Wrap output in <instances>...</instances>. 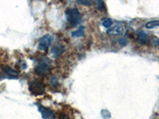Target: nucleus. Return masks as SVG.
Segmentation results:
<instances>
[{
	"label": "nucleus",
	"mask_w": 159,
	"mask_h": 119,
	"mask_svg": "<svg viewBox=\"0 0 159 119\" xmlns=\"http://www.w3.org/2000/svg\"><path fill=\"white\" fill-rule=\"evenodd\" d=\"M2 70H3V72H5L6 74H7L8 76H11V77H18V72H17L16 71L13 70L12 68H11L8 67V66H5V67L2 68Z\"/></svg>",
	"instance_id": "6e6552de"
},
{
	"label": "nucleus",
	"mask_w": 159,
	"mask_h": 119,
	"mask_svg": "<svg viewBox=\"0 0 159 119\" xmlns=\"http://www.w3.org/2000/svg\"><path fill=\"white\" fill-rule=\"evenodd\" d=\"M66 18L71 26H76L80 22L81 15L76 8H69L66 11Z\"/></svg>",
	"instance_id": "f257e3e1"
},
{
	"label": "nucleus",
	"mask_w": 159,
	"mask_h": 119,
	"mask_svg": "<svg viewBox=\"0 0 159 119\" xmlns=\"http://www.w3.org/2000/svg\"><path fill=\"white\" fill-rule=\"evenodd\" d=\"M59 119H69V117L66 114H64V113H61V114H59Z\"/></svg>",
	"instance_id": "2eb2a0df"
},
{
	"label": "nucleus",
	"mask_w": 159,
	"mask_h": 119,
	"mask_svg": "<svg viewBox=\"0 0 159 119\" xmlns=\"http://www.w3.org/2000/svg\"><path fill=\"white\" fill-rule=\"evenodd\" d=\"M49 65L45 62H42L38 65L35 68V72L40 76H45L49 72Z\"/></svg>",
	"instance_id": "20e7f679"
},
{
	"label": "nucleus",
	"mask_w": 159,
	"mask_h": 119,
	"mask_svg": "<svg viewBox=\"0 0 159 119\" xmlns=\"http://www.w3.org/2000/svg\"><path fill=\"white\" fill-rule=\"evenodd\" d=\"M112 24H113V21L111 18H105L103 20V25L105 28L111 27Z\"/></svg>",
	"instance_id": "f8f14e48"
},
{
	"label": "nucleus",
	"mask_w": 159,
	"mask_h": 119,
	"mask_svg": "<svg viewBox=\"0 0 159 119\" xmlns=\"http://www.w3.org/2000/svg\"><path fill=\"white\" fill-rule=\"evenodd\" d=\"M45 85L40 80H34L29 85V90L34 95H41L45 93Z\"/></svg>",
	"instance_id": "f03ea898"
},
{
	"label": "nucleus",
	"mask_w": 159,
	"mask_h": 119,
	"mask_svg": "<svg viewBox=\"0 0 159 119\" xmlns=\"http://www.w3.org/2000/svg\"><path fill=\"white\" fill-rule=\"evenodd\" d=\"M119 44L122 45H126L127 44V40L125 39V38H122V39H120L119 41Z\"/></svg>",
	"instance_id": "dca6fc26"
},
{
	"label": "nucleus",
	"mask_w": 159,
	"mask_h": 119,
	"mask_svg": "<svg viewBox=\"0 0 159 119\" xmlns=\"http://www.w3.org/2000/svg\"><path fill=\"white\" fill-rule=\"evenodd\" d=\"M94 2V0H77V2L79 4L84 6H90Z\"/></svg>",
	"instance_id": "ddd939ff"
},
{
	"label": "nucleus",
	"mask_w": 159,
	"mask_h": 119,
	"mask_svg": "<svg viewBox=\"0 0 159 119\" xmlns=\"http://www.w3.org/2000/svg\"><path fill=\"white\" fill-rule=\"evenodd\" d=\"M146 27L147 29H154V28L159 27V20H155V21H150L146 24Z\"/></svg>",
	"instance_id": "9d476101"
},
{
	"label": "nucleus",
	"mask_w": 159,
	"mask_h": 119,
	"mask_svg": "<svg viewBox=\"0 0 159 119\" xmlns=\"http://www.w3.org/2000/svg\"><path fill=\"white\" fill-rule=\"evenodd\" d=\"M102 115L103 116V117H107V118H109V117H111L110 113H109L107 110H103V111H102Z\"/></svg>",
	"instance_id": "4468645a"
},
{
	"label": "nucleus",
	"mask_w": 159,
	"mask_h": 119,
	"mask_svg": "<svg viewBox=\"0 0 159 119\" xmlns=\"http://www.w3.org/2000/svg\"><path fill=\"white\" fill-rule=\"evenodd\" d=\"M72 37H83L84 35V27H81L80 29H78V30L75 31V32H72Z\"/></svg>",
	"instance_id": "9b49d317"
},
{
	"label": "nucleus",
	"mask_w": 159,
	"mask_h": 119,
	"mask_svg": "<svg viewBox=\"0 0 159 119\" xmlns=\"http://www.w3.org/2000/svg\"><path fill=\"white\" fill-rule=\"evenodd\" d=\"M38 110L41 112V114H42L44 119H55L54 113H53V111L51 110L50 109L40 106V107H38Z\"/></svg>",
	"instance_id": "423d86ee"
},
{
	"label": "nucleus",
	"mask_w": 159,
	"mask_h": 119,
	"mask_svg": "<svg viewBox=\"0 0 159 119\" xmlns=\"http://www.w3.org/2000/svg\"><path fill=\"white\" fill-rule=\"evenodd\" d=\"M138 37H139V42L143 44H146L149 42L148 36L145 32L143 31H140V32L138 33Z\"/></svg>",
	"instance_id": "1a4fd4ad"
},
{
	"label": "nucleus",
	"mask_w": 159,
	"mask_h": 119,
	"mask_svg": "<svg viewBox=\"0 0 159 119\" xmlns=\"http://www.w3.org/2000/svg\"><path fill=\"white\" fill-rule=\"evenodd\" d=\"M124 32V27L121 24H117V25L110 27L108 30L107 31L108 35H113V36H117V35H122Z\"/></svg>",
	"instance_id": "39448f33"
},
{
	"label": "nucleus",
	"mask_w": 159,
	"mask_h": 119,
	"mask_svg": "<svg viewBox=\"0 0 159 119\" xmlns=\"http://www.w3.org/2000/svg\"><path fill=\"white\" fill-rule=\"evenodd\" d=\"M65 52V47L61 44H57L52 47V50H51V53H52V56L55 58L59 57L61 55Z\"/></svg>",
	"instance_id": "0eeeda50"
},
{
	"label": "nucleus",
	"mask_w": 159,
	"mask_h": 119,
	"mask_svg": "<svg viewBox=\"0 0 159 119\" xmlns=\"http://www.w3.org/2000/svg\"><path fill=\"white\" fill-rule=\"evenodd\" d=\"M52 42V37L50 34H46L40 38L38 42V48L40 50L46 51L51 45Z\"/></svg>",
	"instance_id": "7ed1b4c3"
}]
</instances>
